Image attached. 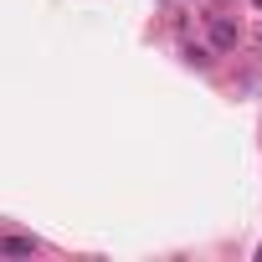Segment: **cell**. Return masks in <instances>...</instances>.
<instances>
[{
  "label": "cell",
  "mask_w": 262,
  "mask_h": 262,
  "mask_svg": "<svg viewBox=\"0 0 262 262\" xmlns=\"http://www.w3.org/2000/svg\"><path fill=\"white\" fill-rule=\"evenodd\" d=\"M236 36H242V31H236V21L211 16V47H216V52H231V47H236Z\"/></svg>",
  "instance_id": "6da1fadb"
},
{
  "label": "cell",
  "mask_w": 262,
  "mask_h": 262,
  "mask_svg": "<svg viewBox=\"0 0 262 262\" xmlns=\"http://www.w3.org/2000/svg\"><path fill=\"white\" fill-rule=\"evenodd\" d=\"M36 242L31 236H0V257H31Z\"/></svg>",
  "instance_id": "7a4b0ae2"
},
{
  "label": "cell",
  "mask_w": 262,
  "mask_h": 262,
  "mask_svg": "<svg viewBox=\"0 0 262 262\" xmlns=\"http://www.w3.org/2000/svg\"><path fill=\"white\" fill-rule=\"evenodd\" d=\"M252 6H262V0H252Z\"/></svg>",
  "instance_id": "3957f363"
},
{
  "label": "cell",
  "mask_w": 262,
  "mask_h": 262,
  "mask_svg": "<svg viewBox=\"0 0 262 262\" xmlns=\"http://www.w3.org/2000/svg\"><path fill=\"white\" fill-rule=\"evenodd\" d=\"M257 41H262V31H257Z\"/></svg>",
  "instance_id": "277c9868"
}]
</instances>
